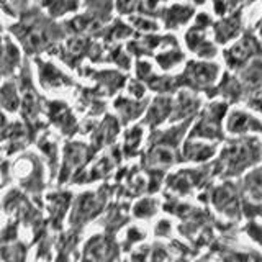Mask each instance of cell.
Listing matches in <instances>:
<instances>
[{
	"mask_svg": "<svg viewBox=\"0 0 262 262\" xmlns=\"http://www.w3.org/2000/svg\"><path fill=\"white\" fill-rule=\"evenodd\" d=\"M136 4V0H118V5H120V10L123 12H128L133 8V5Z\"/></svg>",
	"mask_w": 262,
	"mask_h": 262,
	"instance_id": "obj_2",
	"label": "cell"
},
{
	"mask_svg": "<svg viewBox=\"0 0 262 262\" xmlns=\"http://www.w3.org/2000/svg\"><path fill=\"white\" fill-rule=\"evenodd\" d=\"M2 103L7 106L8 110H15L16 108V95H15V90L10 89V85H7V89L2 92Z\"/></svg>",
	"mask_w": 262,
	"mask_h": 262,
	"instance_id": "obj_1",
	"label": "cell"
}]
</instances>
